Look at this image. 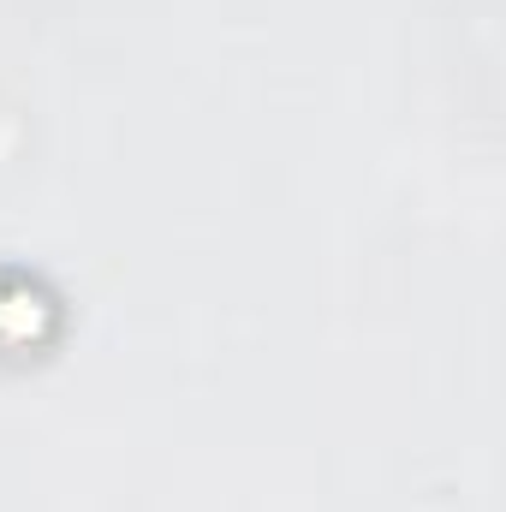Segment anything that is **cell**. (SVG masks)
<instances>
[{
  "instance_id": "1",
  "label": "cell",
  "mask_w": 506,
  "mask_h": 512,
  "mask_svg": "<svg viewBox=\"0 0 506 512\" xmlns=\"http://www.w3.org/2000/svg\"><path fill=\"white\" fill-rule=\"evenodd\" d=\"M54 310L48 286L30 274H0V346H30L42 316Z\"/></svg>"
}]
</instances>
